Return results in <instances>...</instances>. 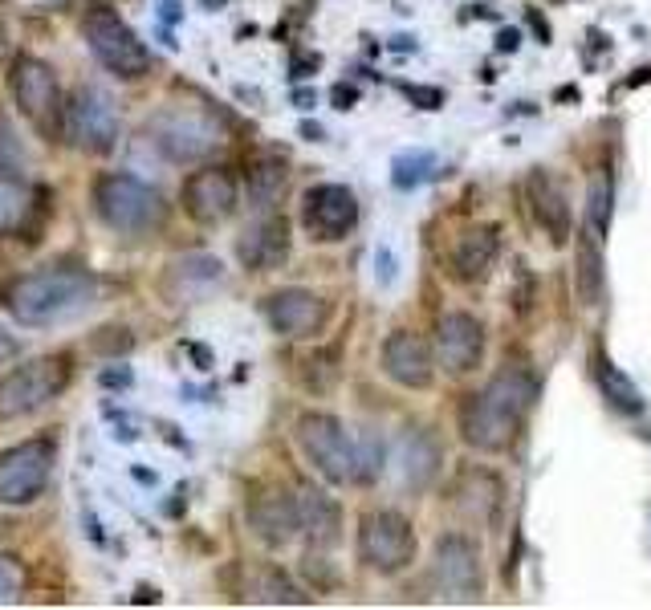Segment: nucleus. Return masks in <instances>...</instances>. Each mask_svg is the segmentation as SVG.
<instances>
[{
	"label": "nucleus",
	"mask_w": 651,
	"mask_h": 610,
	"mask_svg": "<svg viewBox=\"0 0 651 610\" xmlns=\"http://www.w3.org/2000/svg\"><path fill=\"white\" fill-rule=\"evenodd\" d=\"M590 366H595V379H599V391L611 399V407L615 411H627V415H639L647 403H643V395H639V387L619 371V366L607 358V350L599 346L595 354H590Z\"/></svg>",
	"instance_id": "obj_25"
},
{
	"label": "nucleus",
	"mask_w": 651,
	"mask_h": 610,
	"mask_svg": "<svg viewBox=\"0 0 651 610\" xmlns=\"http://www.w3.org/2000/svg\"><path fill=\"white\" fill-rule=\"evenodd\" d=\"M249 525L265 545H285L298 533V497L281 493V488H261L249 501Z\"/></svg>",
	"instance_id": "obj_18"
},
{
	"label": "nucleus",
	"mask_w": 651,
	"mask_h": 610,
	"mask_svg": "<svg viewBox=\"0 0 651 610\" xmlns=\"http://www.w3.org/2000/svg\"><path fill=\"white\" fill-rule=\"evenodd\" d=\"M216 281H220V261L216 257H184V261L171 265V277H167V285H184L180 297H192V293H200L204 285H216Z\"/></svg>",
	"instance_id": "obj_29"
},
{
	"label": "nucleus",
	"mask_w": 651,
	"mask_h": 610,
	"mask_svg": "<svg viewBox=\"0 0 651 610\" xmlns=\"http://www.w3.org/2000/svg\"><path fill=\"white\" fill-rule=\"evenodd\" d=\"M37 5H66V0H37Z\"/></svg>",
	"instance_id": "obj_48"
},
{
	"label": "nucleus",
	"mask_w": 651,
	"mask_h": 610,
	"mask_svg": "<svg viewBox=\"0 0 651 610\" xmlns=\"http://www.w3.org/2000/svg\"><path fill=\"white\" fill-rule=\"evenodd\" d=\"M21 171V147L9 127H0V175H17Z\"/></svg>",
	"instance_id": "obj_35"
},
{
	"label": "nucleus",
	"mask_w": 651,
	"mask_h": 610,
	"mask_svg": "<svg viewBox=\"0 0 651 610\" xmlns=\"http://www.w3.org/2000/svg\"><path fill=\"white\" fill-rule=\"evenodd\" d=\"M611 216H615V175L603 167V171H595V179H590V188H586V228L607 240Z\"/></svg>",
	"instance_id": "obj_28"
},
{
	"label": "nucleus",
	"mask_w": 651,
	"mask_h": 610,
	"mask_svg": "<svg viewBox=\"0 0 651 610\" xmlns=\"http://www.w3.org/2000/svg\"><path fill=\"white\" fill-rule=\"evenodd\" d=\"M5 301H9V314L21 326L49 330V326L78 322L98 301V281L78 265H53V269L13 281Z\"/></svg>",
	"instance_id": "obj_1"
},
{
	"label": "nucleus",
	"mask_w": 651,
	"mask_h": 610,
	"mask_svg": "<svg viewBox=\"0 0 651 610\" xmlns=\"http://www.w3.org/2000/svg\"><path fill=\"white\" fill-rule=\"evenodd\" d=\"M5 53H9V33H5V21H0V61H5Z\"/></svg>",
	"instance_id": "obj_46"
},
{
	"label": "nucleus",
	"mask_w": 651,
	"mask_h": 610,
	"mask_svg": "<svg viewBox=\"0 0 651 610\" xmlns=\"http://www.w3.org/2000/svg\"><path fill=\"white\" fill-rule=\"evenodd\" d=\"M525 196H529V212H534V220L550 232L554 244L570 240V200H566V188L550 175V171H534L525 183Z\"/></svg>",
	"instance_id": "obj_20"
},
{
	"label": "nucleus",
	"mask_w": 651,
	"mask_h": 610,
	"mask_svg": "<svg viewBox=\"0 0 651 610\" xmlns=\"http://www.w3.org/2000/svg\"><path fill=\"white\" fill-rule=\"evenodd\" d=\"M501 253V236L497 228H468L452 244V277L456 281H481L489 277L493 261Z\"/></svg>",
	"instance_id": "obj_23"
},
{
	"label": "nucleus",
	"mask_w": 651,
	"mask_h": 610,
	"mask_svg": "<svg viewBox=\"0 0 651 610\" xmlns=\"http://www.w3.org/2000/svg\"><path fill=\"white\" fill-rule=\"evenodd\" d=\"M265 318L281 338H314L330 318V305L310 289H281L265 297Z\"/></svg>",
	"instance_id": "obj_15"
},
{
	"label": "nucleus",
	"mask_w": 651,
	"mask_h": 610,
	"mask_svg": "<svg viewBox=\"0 0 651 610\" xmlns=\"http://www.w3.org/2000/svg\"><path fill=\"white\" fill-rule=\"evenodd\" d=\"M285 167L281 163H273V159H261V163H253V171H249V200L257 204V208H269V204H277L281 200V192H285Z\"/></svg>",
	"instance_id": "obj_30"
},
{
	"label": "nucleus",
	"mask_w": 651,
	"mask_h": 610,
	"mask_svg": "<svg viewBox=\"0 0 651 610\" xmlns=\"http://www.w3.org/2000/svg\"><path fill=\"white\" fill-rule=\"evenodd\" d=\"M82 33H86L90 53L98 57V66H106L114 78L135 82V78H143V74L151 70L147 45L135 37V29H131L123 17H118V13L94 9V13L82 21Z\"/></svg>",
	"instance_id": "obj_6"
},
{
	"label": "nucleus",
	"mask_w": 651,
	"mask_h": 610,
	"mask_svg": "<svg viewBox=\"0 0 651 610\" xmlns=\"http://www.w3.org/2000/svg\"><path fill=\"white\" fill-rule=\"evenodd\" d=\"M436 362L448 375L481 371V362H485V326L472 314H464V310L444 314L436 322Z\"/></svg>",
	"instance_id": "obj_13"
},
{
	"label": "nucleus",
	"mask_w": 651,
	"mask_h": 610,
	"mask_svg": "<svg viewBox=\"0 0 651 610\" xmlns=\"http://www.w3.org/2000/svg\"><path fill=\"white\" fill-rule=\"evenodd\" d=\"M21 354V342L13 338V334H5V330H0V366H5V362H13Z\"/></svg>",
	"instance_id": "obj_38"
},
{
	"label": "nucleus",
	"mask_w": 651,
	"mask_h": 610,
	"mask_svg": "<svg viewBox=\"0 0 651 610\" xmlns=\"http://www.w3.org/2000/svg\"><path fill=\"white\" fill-rule=\"evenodd\" d=\"M70 383V358L66 354H41L0 379V423L25 419L41 411L57 391Z\"/></svg>",
	"instance_id": "obj_5"
},
{
	"label": "nucleus",
	"mask_w": 651,
	"mask_h": 610,
	"mask_svg": "<svg viewBox=\"0 0 651 610\" xmlns=\"http://www.w3.org/2000/svg\"><path fill=\"white\" fill-rule=\"evenodd\" d=\"M538 383L529 379L521 366H505V371L468 399V407L460 411V432L464 440L477 448V452H505L517 432H521V419L534 407Z\"/></svg>",
	"instance_id": "obj_2"
},
{
	"label": "nucleus",
	"mask_w": 651,
	"mask_h": 610,
	"mask_svg": "<svg viewBox=\"0 0 651 610\" xmlns=\"http://www.w3.org/2000/svg\"><path fill=\"white\" fill-rule=\"evenodd\" d=\"M375 265H379V285H391V281H395V261H391V253H387V249H379Z\"/></svg>",
	"instance_id": "obj_39"
},
{
	"label": "nucleus",
	"mask_w": 651,
	"mask_h": 610,
	"mask_svg": "<svg viewBox=\"0 0 651 610\" xmlns=\"http://www.w3.org/2000/svg\"><path fill=\"white\" fill-rule=\"evenodd\" d=\"M200 5H204V9H220V5H224V0H200Z\"/></svg>",
	"instance_id": "obj_47"
},
{
	"label": "nucleus",
	"mask_w": 651,
	"mask_h": 610,
	"mask_svg": "<svg viewBox=\"0 0 651 610\" xmlns=\"http://www.w3.org/2000/svg\"><path fill=\"white\" fill-rule=\"evenodd\" d=\"M13 102L21 106L25 118H33V127H41L49 135L66 127V102H62L57 74L33 53L17 57V66H13Z\"/></svg>",
	"instance_id": "obj_9"
},
{
	"label": "nucleus",
	"mask_w": 651,
	"mask_h": 610,
	"mask_svg": "<svg viewBox=\"0 0 651 610\" xmlns=\"http://www.w3.org/2000/svg\"><path fill=\"white\" fill-rule=\"evenodd\" d=\"M452 505H456V513H460L464 521L489 525L493 513L501 509V476H493V472H485V468L464 472V476L456 480V488H452Z\"/></svg>",
	"instance_id": "obj_22"
},
{
	"label": "nucleus",
	"mask_w": 651,
	"mask_h": 610,
	"mask_svg": "<svg viewBox=\"0 0 651 610\" xmlns=\"http://www.w3.org/2000/svg\"><path fill=\"white\" fill-rule=\"evenodd\" d=\"M90 200H94V216L102 224H110L114 232H127V236L155 232L167 220L163 196L135 175H118V171L98 175L90 188Z\"/></svg>",
	"instance_id": "obj_3"
},
{
	"label": "nucleus",
	"mask_w": 651,
	"mask_h": 610,
	"mask_svg": "<svg viewBox=\"0 0 651 610\" xmlns=\"http://www.w3.org/2000/svg\"><path fill=\"white\" fill-rule=\"evenodd\" d=\"M236 257L245 269L265 273V269H281L289 257V224L281 216H269L261 224H253L241 240H236Z\"/></svg>",
	"instance_id": "obj_21"
},
{
	"label": "nucleus",
	"mask_w": 651,
	"mask_h": 610,
	"mask_svg": "<svg viewBox=\"0 0 651 610\" xmlns=\"http://www.w3.org/2000/svg\"><path fill=\"white\" fill-rule=\"evenodd\" d=\"M383 472V444L375 432H363L354 440V484H375Z\"/></svg>",
	"instance_id": "obj_32"
},
{
	"label": "nucleus",
	"mask_w": 651,
	"mask_h": 610,
	"mask_svg": "<svg viewBox=\"0 0 651 610\" xmlns=\"http://www.w3.org/2000/svg\"><path fill=\"white\" fill-rule=\"evenodd\" d=\"M599 297H603V236L586 228L578 236V301L599 305Z\"/></svg>",
	"instance_id": "obj_27"
},
{
	"label": "nucleus",
	"mask_w": 651,
	"mask_h": 610,
	"mask_svg": "<svg viewBox=\"0 0 651 610\" xmlns=\"http://www.w3.org/2000/svg\"><path fill=\"white\" fill-rule=\"evenodd\" d=\"M330 98H334V106H338V110H350L354 102H359V90H354V86H334V94H330Z\"/></svg>",
	"instance_id": "obj_40"
},
{
	"label": "nucleus",
	"mask_w": 651,
	"mask_h": 610,
	"mask_svg": "<svg viewBox=\"0 0 651 610\" xmlns=\"http://www.w3.org/2000/svg\"><path fill=\"white\" fill-rule=\"evenodd\" d=\"M241 188H236V175L228 167H204L184 183V212L200 224H220L236 212Z\"/></svg>",
	"instance_id": "obj_16"
},
{
	"label": "nucleus",
	"mask_w": 651,
	"mask_h": 610,
	"mask_svg": "<svg viewBox=\"0 0 651 610\" xmlns=\"http://www.w3.org/2000/svg\"><path fill=\"white\" fill-rule=\"evenodd\" d=\"M37 204V192L21 175H0V236H13L29 224Z\"/></svg>",
	"instance_id": "obj_26"
},
{
	"label": "nucleus",
	"mask_w": 651,
	"mask_h": 610,
	"mask_svg": "<svg viewBox=\"0 0 651 610\" xmlns=\"http://www.w3.org/2000/svg\"><path fill=\"white\" fill-rule=\"evenodd\" d=\"M432 167H436V159L428 155V151H403L399 159H395V175H391V183L399 192H407V188H420L424 179H432Z\"/></svg>",
	"instance_id": "obj_31"
},
{
	"label": "nucleus",
	"mask_w": 651,
	"mask_h": 610,
	"mask_svg": "<svg viewBox=\"0 0 651 610\" xmlns=\"http://www.w3.org/2000/svg\"><path fill=\"white\" fill-rule=\"evenodd\" d=\"M180 17H184L180 0H163V5H159V21H167V25H180Z\"/></svg>",
	"instance_id": "obj_41"
},
{
	"label": "nucleus",
	"mask_w": 651,
	"mask_h": 610,
	"mask_svg": "<svg viewBox=\"0 0 651 610\" xmlns=\"http://www.w3.org/2000/svg\"><path fill=\"white\" fill-rule=\"evenodd\" d=\"M517 45H521V33H517V29H501V37H497V49H501V53H513Z\"/></svg>",
	"instance_id": "obj_42"
},
{
	"label": "nucleus",
	"mask_w": 651,
	"mask_h": 610,
	"mask_svg": "<svg viewBox=\"0 0 651 610\" xmlns=\"http://www.w3.org/2000/svg\"><path fill=\"white\" fill-rule=\"evenodd\" d=\"M62 135L86 155H110L118 147V106L102 86H78L66 102Z\"/></svg>",
	"instance_id": "obj_7"
},
{
	"label": "nucleus",
	"mask_w": 651,
	"mask_h": 610,
	"mask_svg": "<svg viewBox=\"0 0 651 610\" xmlns=\"http://www.w3.org/2000/svg\"><path fill=\"white\" fill-rule=\"evenodd\" d=\"M293 497H298V529H302V537L314 549L338 545V537H342V509H338V501L326 497L322 488H314V484H302Z\"/></svg>",
	"instance_id": "obj_19"
},
{
	"label": "nucleus",
	"mask_w": 651,
	"mask_h": 610,
	"mask_svg": "<svg viewBox=\"0 0 651 610\" xmlns=\"http://www.w3.org/2000/svg\"><path fill=\"white\" fill-rule=\"evenodd\" d=\"M411 102H416L420 110H440V102H444V94L440 90H428V86H399Z\"/></svg>",
	"instance_id": "obj_37"
},
{
	"label": "nucleus",
	"mask_w": 651,
	"mask_h": 610,
	"mask_svg": "<svg viewBox=\"0 0 651 610\" xmlns=\"http://www.w3.org/2000/svg\"><path fill=\"white\" fill-rule=\"evenodd\" d=\"M21 590H25V566H21V558L0 554V606L17 602Z\"/></svg>",
	"instance_id": "obj_34"
},
{
	"label": "nucleus",
	"mask_w": 651,
	"mask_h": 610,
	"mask_svg": "<svg viewBox=\"0 0 651 610\" xmlns=\"http://www.w3.org/2000/svg\"><path fill=\"white\" fill-rule=\"evenodd\" d=\"M131 383H135V371H131V366H110V371L98 375V387H106V391H127Z\"/></svg>",
	"instance_id": "obj_36"
},
{
	"label": "nucleus",
	"mask_w": 651,
	"mask_h": 610,
	"mask_svg": "<svg viewBox=\"0 0 651 610\" xmlns=\"http://www.w3.org/2000/svg\"><path fill=\"white\" fill-rule=\"evenodd\" d=\"M147 139L171 163H200L224 143V131H220V122L208 110L167 106L147 122Z\"/></svg>",
	"instance_id": "obj_4"
},
{
	"label": "nucleus",
	"mask_w": 651,
	"mask_h": 610,
	"mask_svg": "<svg viewBox=\"0 0 651 610\" xmlns=\"http://www.w3.org/2000/svg\"><path fill=\"white\" fill-rule=\"evenodd\" d=\"M192 358L204 366V371H208V366H212V350L208 346H192Z\"/></svg>",
	"instance_id": "obj_43"
},
{
	"label": "nucleus",
	"mask_w": 651,
	"mask_h": 610,
	"mask_svg": "<svg viewBox=\"0 0 651 610\" xmlns=\"http://www.w3.org/2000/svg\"><path fill=\"white\" fill-rule=\"evenodd\" d=\"M293 102H298V106H310V102H314V90H298V94H293Z\"/></svg>",
	"instance_id": "obj_45"
},
{
	"label": "nucleus",
	"mask_w": 651,
	"mask_h": 610,
	"mask_svg": "<svg viewBox=\"0 0 651 610\" xmlns=\"http://www.w3.org/2000/svg\"><path fill=\"white\" fill-rule=\"evenodd\" d=\"M359 554L371 570L379 574H399L416 562V529L407 517H399L395 509H379L371 517H363V533H359Z\"/></svg>",
	"instance_id": "obj_10"
},
{
	"label": "nucleus",
	"mask_w": 651,
	"mask_h": 610,
	"mask_svg": "<svg viewBox=\"0 0 651 610\" xmlns=\"http://www.w3.org/2000/svg\"><path fill=\"white\" fill-rule=\"evenodd\" d=\"M293 436L298 448L306 452V460L330 480V484H346L354 480V440L342 432V423L326 411H306L293 423Z\"/></svg>",
	"instance_id": "obj_8"
},
{
	"label": "nucleus",
	"mask_w": 651,
	"mask_h": 610,
	"mask_svg": "<svg viewBox=\"0 0 651 610\" xmlns=\"http://www.w3.org/2000/svg\"><path fill=\"white\" fill-rule=\"evenodd\" d=\"M261 602H277V606H302L306 602V594L293 586L281 570H265V578H261Z\"/></svg>",
	"instance_id": "obj_33"
},
{
	"label": "nucleus",
	"mask_w": 651,
	"mask_h": 610,
	"mask_svg": "<svg viewBox=\"0 0 651 610\" xmlns=\"http://www.w3.org/2000/svg\"><path fill=\"white\" fill-rule=\"evenodd\" d=\"M302 224L314 240H342L359 224V200L342 183H318L302 200Z\"/></svg>",
	"instance_id": "obj_14"
},
{
	"label": "nucleus",
	"mask_w": 651,
	"mask_h": 610,
	"mask_svg": "<svg viewBox=\"0 0 651 610\" xmlns=\"http://www.w3.org/2000/svg\"><path fill=\"white\" fill-rule=\"evenodd\" d=\"M302 135H306L310 143H322V127H318V122H302Z\"/></svg>",
	"instance_id": "obj_44"
},
{
	"label": "nucleus",
	"mask_w": 651,
	"mask_h": 610,
	"mask_svg": "<svg viewBox=\"0 0 651 610\" xmlns=\"http://www.w3.org/2000/svg\"><path fill=\"white\" fill-rule=\"evenodd\" d=\"M383 371L391 383L399 387H411V391H428L432 387V354L428 346L407 334V330H395L387 342H383Z\"/></svg>",
	"instance_id": "obj_17"
},
{
	"label": "nucleus",
	"mask_w": 651,
	"mask_h": 610,
	"mask_svg": "<svg viewBox=\"0 0 651 610\" xmlns=\"http://www.w3.org/2000/svg\"><path fill=\"white\" fill-rule=\"evenodd\" d=\"M440 440L432 432H424V427H416V432H407L403 440V456H399V472H403V484L411 488V493H424V488L436 480L440 472Z\"/></svg>",
	"instance_id": "obj_24"
},
{
	"label": "nucleus",
	"mask_w": 651,
	"mask_h": 610,
	"mask_svg": "<svg viewBox=\"0 0 651 610\" xmlns=\"http://www.w3.org/2000/svg\"><path fill=\"white\" fill-rule=\"evenodd\" d=\"M53 472V444L25 440L0 452V505H33Z\"/></svg>",
	"instance_id": "obj_11"
},
{
	"label": "nucleus",
	"mask_w": 651,
	"mask_h": 610,
	"mask_svg": "<svg viewBox=\"0 0 651 610\" xmlns=\"http://www.w3.org/2000/svg\"><path fill=\"white\" fill-rule=\"evenodd\" d=\"M436 586L448 602H477L485 594L481 549L464 533H444L436 545Z\"/></svg>",
	"instance_id": "obj_12"
}]
</instances>
